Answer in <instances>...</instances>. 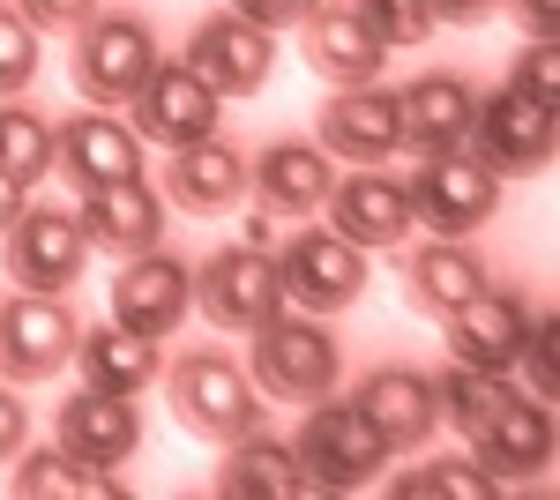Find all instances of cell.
Listing matches in <instances>:
<instances>
[{"instance_id": "cell-23", "label": "cell", "mask_w": 560, "mask_h": 500, "mask_svg": "<svg viewBox=\"0 0 560 500\" xmlns=\"http://www.w3.org/2000/svg\"><path fill=\"white\" fill-rule=\"evenodd\" d=\"M52 172H68L75 187L142 179V135L113 113H75L68 127H52Z\"/></svg>"}, {"instance_id": "cell-19", "label": "cell", "mask_w": 560, "mask_h": 500, "mask_svg": "<svg viewBox=\"0 0 560 500\" xmlns=\"http://www.w3.org/2000/svg\"><path fill=\"white\" fill-rule=\"evenodd\" d=\"M300 53H306V68L322 75L329 90H351V83H382V68H388V45L374 38V23L359 15V8H314L300 23Z\"/></svg>"}, {"instance_id": "cell-3", "label": "cell", "mask_w": 560, "mask_h": 500, "mask_svg": "<svg viewBox=\"0 0 560 500\" xmlns=\"http://www.w3.org/2000/svg\"><path fill=\"white\" fill-rule=\"evenodd\" d=\"M261 411H269V404H261L255 374H247L240 359H224V351H187V359L173 367V418L195 433V441L224 449V441L255 433Z\"/></svg>"}, {"instance_id": "cell-9", "label": "cell", "mask_w": 560, "mask_h": 500, "mask_svg": "<svg viewBox=\"0 0 560 500\" xmlns=\"http://www.w3.org/2000/svg\"><path fill=\"white\" fill-rule=\"evenodd\" d=\"M530 292H509V284H478L464 306H448L441 314V329H448V359L456 367H486V374H516V351L523 336H530Z\"/></svg>"}, {"instance_id": "cell-30", "label": "cell", "mask_w": 560, "mask_h": 500, "mask_svg": "<svg viewBox=\"0 0 560 500\" xmlns=\"http://www.w3.org/2000/svg\"><path fill=\"white\" fill-rule=\"evenodd\" d=\"M501 396H509V374H486V367H456V359H448V367L433 374V404H441V418H448L456 433L486 426Z\"/></svg>"}, {"instance_id": "cell-40", "label": "cell", "mask_w": 560, "mask_h": 500, "mask_svg": "<svg viewBox=\"0 0 560 500\" xmlns=\"http://www.w3.org/2000/svg\"><path fill=\"white\" fill-rule=\"evenodd\" d=\"M433 23H456V31H471V23H486V15H501V0H427Z\"/></svg>"}, {"instance_id": "cell-24", "label": "cell", "mask_w": 560, "mask_h": 500, "mask_svg": "<svg viewBox=\"0 0 560 500\" xmlns=\"http://www.w3.org/2000/svg\"><path fill=\"white\" fill-rule=\"evenodd\" d=\"M351 404L374 418L388 449H427L433 426H441V404H433V374L419 367H374V374L351 388Z\"/></svg>"}, {"instance_id": "cell-27", "label": "cell", "mask_w": 560, "mask_h": 500, "mask_svg": "<svg viewBox=\"0 0 560 500\" xmlns=\"http://www.w3.org/2000/svg\"><path fill=\"white\" fill-rule=\"evenodd\" d=\"M478 284H486V261L471 254V240H433V247H419L404 261V299L427 322H441L448 306H464Z\"/></svg>"}, {"instance_id": "cell-8", "label": "cell", "mask_w": 560, "mask_h": 500, "mask_svg": "<svg viewBox=\"0 0 560 500\" xmlns=\"http://www.w3.org/2000/svg\"><path fill=\"white\" fill-rule=\"evenodd\" d=\"M277 277H284V306L300 314H345L366 292V247H351L345 232H292L277 247Z\"/></svg>"}, {"instance_id": "cell-38", "label": "cell", "mask_w": 560, "mask_h": 500, "mask_svg": "<svg viewBox=\"0 0 560 500\" xmlns=\"http://www.w3.org/2000/svg\"><path fill=\"white\" fill-rule=\"evenodd\" d=\"M23 15H31V31H75L97 15V0H15Z\"/></svg>"}, {"instance_id": "cell-36", "label": "cell", "mask_w": 560, "mask_h": 500, "mask_svg": "<svg viewBox=\"0 0 560 500\" xmlns=\"http://www.w3.org/2000/svg\"><path fill=\"white\" fill-rule=\"evenodd\" d=\"M509 83H516L523 97H538V105H560V38H530V53L516 60Z\"/></svg>"}, {"instance_id": "cell-39", "label": "cell", "mask_w": 560, "mask_h": 500, "mask_svg": "<svg viewBox=\"0 0 560 500\" xmlns=\"http://www.w3.org/2000/svg\"><path fill=\"white\" fill-rule=\"evenodd\" d=\"M23 441H31V411H23L15 381H0V463H15V456H23Z\"/></svg>"}, {"instance_id": "cell-20", "label": "cell", "mask_w": 560, "mask_h": 500, "mask_svg": "<svg viewBox=\"0 0 560 500\" xmlns=\"http://www.w3.org/2000/svg\"><path fill=\"white\" fill-rule=\"evenodd\" d=\"M247 187L261 195L269 217H314V209L329 202V187H337V158H329L322 142L284 135V142H269L261 158H247Z\"/></svg>"}, {"instance_id": "cell-35", "label": "cell", "mask_w": 560, "mask_h": 500, "mask_svg": "<svg viewBox=\"0 0 560 500\" xmlns=\"http://www.w3.org/2000/svg\"><path fill=\"white\" fill-rule=\"evenodd\" d=\"M359 15L374 23V38L382 45H427L441 23L427 15V0H359Z\"/></svg>"}, {"instance_id": "cell-7", "label": "cell", "mask_w": 560, "mask_h": 500, "mask_svg": "<svg viewBox=\"0 0 560 500\" xmlns=\"http://www.w3.org/2000/svg\"><path fill=\"white\" fill-rule=\"evenodd\" d=\"M75 306L60 292H15L0 299V381H52L75 359Z\"/></svg>"}, {"instance_id": "cell-18", "label": "cell", "mask_w": 560, "mask_h": 500, "mask_svg": "<svg viewBox=\"0 0 560 500\" xmlns=\"http://www.w3.org/2000/svg\"><path fill=\"white\" fill-rule=\"evenodd\" d=\"M329 158L345 165H382L404 150V127H396V90L382 83H351V90H329L322 105V135H314Z\"/></svg>"}, {"instance_id": "cell-41", "label": "cell", "mask_w": 560, "mask_h": 500, "mask_svg": "<svg viewBox=\"0 0 560 500\" xmlns=\"http://www.w3.org/2000/svg\"><path fill=\"white\" fill-rule=\"evenodd\" d=\"M501 8H516V23L530 38H560V0H501Z\"/></svg>"}, {"instance_id": "cell-10", "label": "cell", "mask_w": 560, "mask_h": 500, "mask_svg": "<svg viewBox=\"0 0 560 500\" xmlns=\"http://www.w3.org/2000/svg\"><path fill=\"white\" fill-rule=\"evenodd\" d=\"M195 306L210 314V329H261L269 314H284V277L277 254L261 247H217L195 269Z\"/></svg>"}, {"instance_id": "cell-5", "label": "cell", "mask_w": 560, "mask_h": 500, "mask_svg": "<svg viewBox=\"0 0 560 500\" xmlns=\"http://www.w3.org/2000/svg\"><path fill=\"white\" fill-rule=\"evenodd\" d=\"M150 68H158V38H150L142 15L113 8V15L75 23V60H68V75H75V90H83L90 105H128Z\"/></svg>"}, {"instance_id": "cell-34", "label": "cell", "mask_w": 560, "mask_h": 500, "mask_svg": "<svg viewBox=\"0 0 560 500\" xmlns=\"http://www.w3.org/2000/svg\"><path fill=\"white\" fill-rule=\"evenodd\" d=\"M516 367L530 374V396L553 404V388H560V322H553V314H530V336H523Z\"/></svg>"}, {"instance_id": "cell-42", "label": "cell", "mask_w": 560, "mask_h": 500, "mask_svg": "<svg viewBox=\"0 0 560 500\" xmlns=\"http://www.w3.org/2000/svg\"><path fill=\"white\" fill-rule=\"evenodd\" d=\"M23 202H31V187H23V179H8V172H0V232H8V224H15V217H23Z\"/></svg>"}, {"instance_id": "cell-2", "label": "cell", "mask_w": 560, "mask_h": 500, "mask_svg": "<svg viewBox=\"0 0 560 500\" xmlns=\"http://www.w3.org/2000/svg\"><path fill=\"white\" fill-rule=\"evenodd\" d=\"M292 456H300V470H306V493H359V486L382 478V463L396 456V449L374 433V418L359 411L351 396L345 404L314 396V411H306Z\"/></svg>"}, {"instance_id": "cell-26", "label": "cell", "mask_w": 560, "mask_h": 500, "mask_svg": "<svg viewBox=\"0 0 560 500\" xmlns=\"http://www.w3.org/2000/svg\"><path fill=\"white\" fill-rule=\"evenodd\" d=\"M217 493L232 500H292L306 493V470L292 456V441H277V433H240V441H224V463H217Z\"/></svg>"}, {"instance_id": "cell-4", "label": "cell", "mask_w": 560, "mask_h": 500, "mask_svg": "<svg viewBox=\"0 0 560 500\" xmlns=\"http://www.w3.org/2000/svg\"><path fill=\"white\" fill-rule=\"evenodd\" d=\"M464 150H471L493 179H530V172L553 165V105H538V97H523L516 83H501L493 97L471 105V142H464Z\"/></svg>"}, {"instance_id": "cell-28", "label": "cell", "mask_w": 560, "mask_h": 500, "mask_svg": "<svg viewBox=\"0 0 560 500\" xmlns=\"http://www.w3.org/2000/svg\"><path fill=\"white\" fill-rule=\"evenodd\" d=\"M68 367H83V388L142 396V388L158 381V344H142V336H128L120 322H105V329L75 336V359H68Z\"/></svg>"}, {"instance_id": "cell-32", "label": "cell", "mask_w": 560, "mask_h": 500, "mask_svg": "<svg viewBox=\"0 0 560 500\" xmlns=\"http://www.w3.org/2000/svg\"><path fill=\"white\" fill-rule=\"evenodd\" d=\"M396 493H404V500H493L501 486H493L478 463L448 456V463H419V470H404V478H396Z\"/></svg>"}, {"instance_id": "cell-14", "label": "cell", "mask_w": 560, "mask_h": 500, "mask_svg": "<svg viewBox=\"0 0 560 500\" xmlns=\"http://www.w3.org/2000/svg\"><path fill=\"white\" fill-rule=\"evenodd\" d=\"M0 240H8V277L23 292H68L90 261V240H83V224H75V209H52V202H23V217Z\"/></svg>"}, {"instance_id": "cell-33", "label": "cell", "mask_w": 560, "mask_h": 500, "mask_svg": "<svg viewBox=\"0 0 560 500\" xmlns=\"http://www.w3.org/2000/svg\"><path fill=\"white\" fill-rule=\"evenodd\" d=\"M38 31H31V15L15 8V0H0V97H23V90L38 83Z\"/></svg>"}, {"instance_id": "cell-16", "label": "cell", "mask_w": 560, "mask_h": 500, "mask_svg": "<svg viewBox=\"0 0 560 500\" xmlns=\"http://www.w3.org/2000/svg\"><path fill=\"white\" fill-rule=\"evenodd\" d=\"M52 449L90 463V470H120L142 449V411L135 396H105V388H75L60 418H52Z\"/></svg>"}, {"instance_id": "cell-17", "label": "cell", "mask_w": 560, "mask_h": 500, "mask_svg": "<svg viewBox=\"0 0 560 500\" xmlns=\"http://www.w3.org/2000/svg\"><path fill=\"white\" fill-rule=\"evenodd\" d=\"M329 232H345L351 247L366 254H396L411 232H419V217H411V187L404 179H388V172H351V179H337L329 187Z\"/></svg>"}, {"instance_id": "cell-22", "label": "cell", "mask_w": 560, "mask_h": 500, "mask_svg": "<svg viewBox=\"0 0 560 500\" xmlns=\"http://www.w3.org/2000/svg\"><path fill=\"white\" fill-rule=\"evenodd\" d=\"M75 224H83V240L97 254H120V261H128V254L158 247V232H165V202H158L150 179H105V187H83Z\"/></svg>"}, {"instance_id": "cell-25", "label": "cell", "mask_w": 560, "mask_h": 500, "mask_svg": "<svg viewBox=\"0 0 560 500\" xmlns=\"http://www.w3.org/2000/svg\"><path fill=\"white\" fill-rule=\"evenodd\" d=\"M165 195H173L179 209H195V217L232 209L240 195H247V150L224 142V135H202V142L173 150V165H165Z\"/></svg>"}, {"instance_id": "cell-11", "label": "cell", "mask_w": 560, "mask_h": 500, "mask_svg": "<svg viewBox=\"0 0 560 500\" xmlns=\"http://www.w3.org/2000/svg\"><path fill=\"white\" fill-rule=\"evenodd\" d=\"M471 441V463L509 493V486H530V478H546V463H553V411L538 404V396H501L486 426L464 433Z\"/></svg>"}, {"instance_id": "cell-12", "label": "cell", "mask_w": 560, "mask_h": 500, "mask_svg": "<svg viewBox=\"0 0 560 500\" xmlns=\"http://www.w3.org/2000/svg\"><path fill=\"white\" fill-rule=\"evenodd\" d=\"M128 105H135L128 127L142 135V142H158V150H187V142L217 135V113H224V97H217L187 60H158Z\"/></svg>"}, {"instance_id": "cell-37", "label": "cell", "mask_w": 560, "mask_h": 500, "mask_svg": "<svg viewBox=\"0 0 560 500\" xmlns=\"http://www.w3.org/2000/svg\"><path fill=\"white\" fill-rule=\"evenodd\" d=\"M314 8H322V0H232V15H247L261 31H300Z\"/></svg>"}, {"instance_id": "cell-1", "label": "cell", "mask_w": 560, "mask_h": 500, "mask_svg": "<svg viewBox=\"0 0 560 500\" xmlns=\"http://www.w3.org/2000/svg\"><path fill=\"white\" fill-rule=\"evenodd\" d=\"M247 351V374H255L261 396L277 404H314V396H337V374H345V344L322 329V314H269Z\"/></svg>"}, {"instance_id": "cell-13", "label": "cell", "mask_w": 560, "mask_h": 500, "mask_svg": "<svg viewBox=\"0 0 560 500\" xmlns=\"http://www.w3.org/2000/svg\"><path fill=\"white\" fill-rule=\"evenodd\" d=\"M195 306V269L165 247H142L120 261V284H113V322L142 344H165Z\"/></svg>"}, {"instance_id": "cell-21", "label": "cell", "mask_w": 560, "mask_h": 500, "mask_svg": "<svg viewBox=\"0 0 560 500\" xmlns=\"http://www.w3.org/2000/svg\"><path fill=\"white\" fill-rule=\"evenodd\" d=\"M471 105L478 90L464 75H419V83L396 90V127H404V150L411 158H441V150H464L471 142Z\"/></svg>"}, {"instance_id": "cell-6", "label": "cell", "mask_w": 560, "mask_h": 500, "mask_svg": "<svg viewBox=\"0 0 560 500\" xmlns=\"http://www.w3.org/2000/svg\"><path fill=\"white\" fill-rule=\"evenodd\" d=\"M493 209H501V179L478 165L471 150L419 158V179H411V217L427 224L433 240H471L478 224H493Z\"/></svg>"}, {"instance_id": "cell-43", "label": "cell", "mask_w": 560, "mask_h": 500, "mask_svg": "<svg viewBox=\"0 0 560 500\" xmlns=\"http://www.w3.org/2000/svg\"><path fill=\"white\" fill-rule=\"evenodd\" d=\"M240 247H261V254H277V217H269V209H255V217H247V240H240Z\"/></svg>"}, {"instance_id": "cell-31", "label": "cell", "mask_w": 560, "mask_h": 500, "mask_svg": "<svg viewBox=\"0 0 560 500\" xmlns=\"http://www.w3.org/2000/svg\"><path fill=\"white\" fill-rule=\"evenodd\" d=\"M0 172L23 179V187H38L52 172V127L31 105H0Z\"/></svg>"}, {"instance_id": "cell-15", "label": "cell", "mask_w": 560, "mask_h": 500, "mask_svg": "<svg viewBox=\"0 0 560 500\" xmlns=\"http://www.w3.org/2000/svg\"><path fill=\"white\" fill-rule=\"evenodd\" d=\"M187 68L217 90V97H255L277 68V31H261L247 15H202L195 38H187Z\"/></svg>"}, {"instance_id": "cell-29", "label": "cell", "mask_w": 560, "mask_h": 500, "mask_svg": "<svg viewBox=\"0 0 560 500\" xmlns=\"http://www.w3.org/2000/svg\"><path fill=\"white\" fill-rule=\"evenodd\" d=\"M15 493L23 500H120V470H90V463L60 456V449H31L15 463Z\"/></svg>"}]
</instances>
